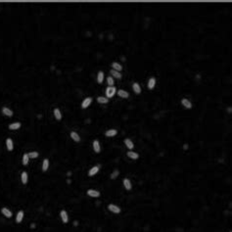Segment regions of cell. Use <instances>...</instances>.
Returning <instances> with one entry per match:
<instances>
[{
    "mask_svg": "<svg viewBox=\"0 0 232 232\" xmlns=\"http://www.w3.org/2000/svg\"><path fill=\"white\" fill-rule=\"evenodd\" d=\"M123 186L126 190H130L132 188V185H131V182H130V180L128 179V178H124L123 179Z\"/></svg>",
    "mask_w": 232,
    "mask_h": 232,
    "instance_id": "cell-4",
    "label": "cell"
},
{
    "mask_svg": "<svg viewBox=\"0 0 232 232\" xmlns=\"http://www.w3.org/2000/svg\"><path fill=\"white\" fill-rule=\"evenodd\" d=\"M54 116H55V118H56L58 120H62V114H61V112H60L59 109H55V110H54Z\"/></svg>",
    "mask_w": 232,
    "mask_h": 232,
    "instance_id": "cell-21",
    "label": "cell"
},
{
    "mask_svg": "<svg viewBox=\"0 0 232 232\" xmlns=\"http://www.w3.org/2000/svg\"><path fill=\"white\" fill-rule=\"evenodd\" d=\"M21 179H22L23 184H27V182H28V173L25 172V171H24V172L21 174Z\"/></svg>",
    "mask_w": 232,
    "mask_h": 232,
    "instance_id": "cell-16",
    "label": "cell"
},
{
    "mask_svg": "<svg viewBox=\"0 0 232 232\" xmlns=\"http://www.w3.org/2000/svg\"><path fill=\"white\" fill-rule=\"evenodd\" d=\"M1 213H2L3 216H5L8 217V218H10V217L12 216V212H11L10 210H8L7 208H2V209H1Z\"/></svg>",
    "mask_w": 232,
    "mask_h": 232,
    "instance_id": "cell-7",
    "label": "cell"
},
{
    "mask_svg": "<svg viewBox=\"0 0 232 232\" xmlns=\"http://www.w3.org/2000/svg\"><path fill=\"white\" fill-rule=\"evenodd\" d=\"M93 150L95 153H100L101 151V147H100V143L98 140H94L93 142Z\"/></svg>",
    "mask_w": 232,
    "mask_h": 232,
    "instance_id": "cell-6",
    "label": "cell"
},
{
    "mask_svg": "<svg viewBox=\"0 0 232 232\" xmlns=\"http://www.w3.org/2000/svg\"><path fill=\"white\" fill-rule=\"evenodd\" d=\"M118 175H119V170H118V169H115V170L113 171V173L111 174V178H112V179H115Z\"/></svg>",
    "mask_w": 232,
    "mask_h": 232,
    "instance_id": "cell-31",
    "label": "cell"
},
{
    "mask_svg": "<svg viewBox=\"0 0 232 232\" xmlns=\"http://www.w3.org/2000/svg\"><path fill=\"white\" fill-rule=\"evenodd\" d=\"M29 160H30V157H29V154H24V157H23V165L24 166H27L28 163H29Z\"/></svg>",
    "mask_w": 232,
    "mask_h": 232,
    "instance_id": "cell-23",
    "label": "cell"
},
{
    "mask_svg": "<svg viewBox=\"0 0 232 232\" xmlns=\"http://www.w3.org/2000/svg\"><path fill=\"white\" fill-rule=\"evenodd\" d=\"M60 216H61V219H62V221L64 223H67L69 221V216H68V214H67V212L65 210H62L60 212Z\"/></svg>",
    "mask_w": 232,
    "mask_h": 232,
    "instance_id": "cell-3",
    "label": "cell"
},
{
    "mask_svg": "<svg viewBox=\"0 0 232 232\" xmlns=\"http://www.w3.org/2000/svg\"><path fill=\"white\" fill-rule=\"evenodd\" d=\"M181 103H182V105H183L185 108H187V109H190V108L192 107L191 103H190L187 99H182V100H181Z\"/></svg>",
    "mask_w": 232,
    "mask_h": 232,
    "instance_id": "cell-20",
    "label": "cell"
},
{
    "mask_svg": "<svg viewBox=\"0 0 232 232\" xmlns=\"http://www.w3.org/2000/svg\"><path fill=\"white\" fill-rule=\"evenodd\" d=\"M117 133H118V130H116V129H110V130H107V131H106V136H108V137H113V136L117 135Z\"/></svg>",
    "mask_w": 232,
    "mask_h": 232,
    "instance_id": "cell-17",
    "label": "cell"
},
{
    "mask_svg": "<svg viewBox=\"0 0 232 232\" xmlns=\"http://www.w3.org/2000/svg\"><path fill=\"white\" fill-rule=\"evenodd\" d=\"M115 93H116V88L113 87V86H109V87L106 89V95H107L108 98L113 97Z\"/></svg>",
    "mask_w": 232,
    "mask_h": 232,
    "instance_id": "cell-1",
    "label": "cell"
},
{
    "mask_svg": "<svg viewBox=\"0 0 232 232\" xmlns=\"http://www.w3.org/2000/svg\"><path fill=\"white\" fill-rule=\"evenodd\" d=\"M155 84H156V80L154 79V77H152V79L149 80V82H148V88L149 89H153Z\"/></svg>",
    "mask_w": 232,
    "mask_h": 232,
    "instance_id": "cell-19",
    "label": "cell"
},
{
    "mask_svg": "<svg viewBox=\"0 0 232 232\" xmlns=\"http://www.w3.org/2000/svg\"><path fill=\"white\" fill-rule=\"evenodd\" d=\"M133 90L135 91V93H137V94H139L140 92H141V88H140V86H139V84L138 83H133Z\"/></svg>",
    "mask_w": 232,
    "mask_h": 232,
    "instance_id": "cell-26",
    "label": "cell"
},
{
    "mask_svg": "<svg viewBox=\"0 0 232 232\" xmlns=\"http://www.w3.org/2000/svg\"><path fill=\"white\" fill-rule=\"evenodd\" d=\"M113 68H114V70L117 71V72H120V71L122 70L121 66H120V64H118V63H113Z\"/></svg>",
    "mask_w": 232,
    "mask_h": 232,
    "instance_id": "cell-28",
    "label": "cell"
},
{
    "mask_svg": "<svg viewBox=\"0 0 232 232\" xmlns=\"http://www.w3.org/2000/svg\"><path fill=\"white\" fill-rule=\"evenodd\" d=\"M24 218V212L23 211H20L18 214H17V216H16V222L17 223H21L22 220Z\"/></svg>",
    "mask_w": 232,
    "mask_h": 232,
    "instance_id": "cell-10",
    "label": "cell"
},
{
    "mask_svg": "<svg viewBox=\"0 0 232 232\" xmlns=\"http://www.w3.org/2000/svg\"><path fill=\"white\" fill-rule=\"evenodd\" d=\"M107 81H108V84H109L110 86H112V85L114 84V80H113V77H111V76H109L108 79H107Z\"/></svg>",
    "mask_w": 232,
    "mask_h": 232,
    "instance_id": "cell-32",
    "label": "cell"
},
{
    "mask_svg": "<svg viewBox=\"0 0 232 232\" xmlns=\"http://www.w3.org/2000/svg\"><path fill=\"white\" fill-rule=\"evenodd\" d=\"M97 101H98L99 103H102V104H106V103L109 102V99H107V98H105V97H98V98H97Z\"/></svg>",
    "mask_w": 232,
    "mask_h": 232,
    "instance_id": "cell-27",
    "label": "cell"
},
{
    "mask_svg": "<svg viewBox=\"0 0 232 232\" xmlns=\"http://www.w3.org/2000/svg\"><path fill=\"white\" fill-rule=\"evenodd\" d=\"M87 195L90 196V197H94V198H97L100 196V193L96 190H93V189H89L87 190Z\"/></svg>",
    "mask_w": 232,
    "mask_h": 232,
    "instance_id": "cell-5",
    "label": "cell"
},
{
    "mask_svg": "<svg viewBox=\"0 0 232 232\" xmlns=\"http://www.w3.org/2000/svg\"><path fill=\"white\" fill-rule=\"evenodd\" d=\"M21 127V123L20 122H14V123H11L9 125V128L11 130H17Z\"/></svg>",
    "mask_w": 232,
    "mask_h": 232,
    "instance_id": "cell-13",
    "label": "cell"
},
{
    "mask_svg": "<svg viewBox=\"0 0 232 232\" xmlns=\"http://www.w3.org/2000/svg\"><path fill=\"white\" fill-rule=\"evenodd\" d=\"M108 209H109V211H110V212H112V213H115V214H119V213H120V209L118 207V206H116V205H113V204H111V205H109V206H108Z\"/></svg>",
    "mask_w": 232,
    "mask_h": 232,
    "instance_id": "cell-2",
    "label": "cell"
},
{
    "mask_svg": "<svg viewBox=\"0 0 232 232\" xmlns=\"http://www.w3.org/2000/svg\"><path fill=\"white\" fill-rule=\"evenodd\" d=\"M29 157L32 158V159H35V158L38 157V153L37 152H32V153L29 154Z\"/></svg>",
    "mask_w": 232,
    "mask_h": 232,
    "instance_id": "cell-30",
    "label": "cell"
},
{
    "mask_svg": "<svg viewBox=\"0 0 232 232\" xmlns=\"http://www.w3.org/2000/svg\"><path fill=\"white\" fill-rule=\"evenodd\" d=\"M127 156L129 157L130 159H133V160H136V159L139 158V155H138L137 153H135V152H131V151L127 152Z\"/></svg>",
    "mask_w": 232,
    "mask_h": 232,
    "instance_id": "cell-12",
    "label": "cell"
},
{
    "mask_svg": "<svg viewBox=\"0 0 232 232\" xmlns=\"http://www.w3.org/2000/svg\"><path fill=\"white\" fill-rule=\"evenodd\" d=\"M71 137H72L75 142H80V135L77 134L76 132H74V131H72V132H71Z\"/></svg>",
    "mask_w": 232,
    "mask_h": 232,
    "instance_id": "cell-14",
    "label": "cell"
},
{
    "mask_svg": "<svg viewBox=\"0 0 232 232\" xmlns=\"http://www.w3.org/2000/svg\"><path fill=\"white\" fill-rule=\"evenodd\" d=\"M118 94H119V96H120L121 98H127L128 97V93L126 92V91H124V90H119L118 91Z\"/></svg>",
    "mask_w": 232,
    "mask_h": 232,
    "instance_id": "cell-24",
    "label": "cell"
},
{
    "mask_svg": "<svg viewBox=\"0 0 232 232\" xmlns=\"http://www.w3.org/2000/svg\"><path fill=\"white\" fill-rule=\"evenodd\" d=\"M124 144H125V146H126L128 149H133V147H134L133 142H132L129 138H126V139L124 140Z\"/></svg>",
    "mask_w": 232,
    "mask_h": 232,
    "instance_id": "cell-11",
    "label": "cell"
},
{
    "mask_svg": "<svg viewBox=\"0 0 232 232\" xmlns=\"http://www.w3.org/2000/svg\"><path fill=\"white\" fill-rule=\"evenodd\" d=\"M48 168H49V161H48L47 159H45V160L43 161V164H42V170H43V171H46V170L48 169Z\"/></svg>",
    "mask_w": 232,
    "mask_h": 232,
    "instance_id": "cell-22",
    "label": "cell"
},
{
    "mask_svg": "<svg viewBox=\"0 0 232 232\" xmlns=\"http://www.w3.org/2000/svg\"><path fill=\"white\" fill-rule=\"evenodd\" d=\"M2 113H3L5 116H7V117H12V116H13V112H12L10 109H8L7 107H4V108L2 109Z\"/></svg>",
    "mask_w": 232,
    "mask_h": 232,
    "instance_id": "cell-15",
    "label": "cell"
},
{
    "mask_svg": "<svg viewBox=\"0 0 232 232\" xmlns=\"http://www.w3.org/2000/svg\"><path fill=\"white\" fill-rule=\"evenodd\" d=\"M103 80H104V73H103L102 72H98V76H97V80L99 83H102Z\"/></svg>",
    "mask_w": 232,
    "mask_h": 232,
    "instance_id": "cell-25",
    "label": "cell"
},
{
    "mask_svg": "<svg viewBox=\"0 0 232 232\" xmlns=\"http://www.w3.org/2000/svg\"><path fill=\"white\" fill-rule=\"evenodd\" d=\"M6 147H7V150L8 151H12L13 148H14V145H13V141L11 138H7L6 139Z\"/></svg>",
    "mask_w": 232,
    "mask_h": 232,
    "instance_id": "cell-9",
    "label": "cell"
},
{
    "mask_svg": "<svg viewBox=\"0 0 232 232\" xmlns=\"http://www.w3.org/2000/svg\"><path fill=\"white\" fill-rule=\"evenodd\" d=\"M111 73H112L115 77H117V79H120V77H121V74H120L119 72L115 71V70H112V71H111Z\"/></svg>",
    "mask_w": 232,
    "mask_h": 232,
    "instance_id": "cell-29",
    "label": "cell"
},
{
    "mask_svg": "<svg viewBox=\"0 0 232 232\" xmlns=\"http://www.w3.org/2000/svg\"><path fill=\"white\" fill-rule=\"evenodd\" d=\"M91 101H92V99L90 98V97H87L86 99H84L83 100V102H82V105H81V107L83 108V109H86L89 105H90V103H91Z\"/></svg>",
    "mask_w": 232,
    "mask_h": 232,
    "instance_id": "cell-8",
    "label": "cell"
},
{
    "mask_svg": "<svg viewBox=\"0 0 232 232\" xmlns=\"http://www.w3.org/2000/svg\"><path fill=\"white\" fill-rule=\"evenodd\" d=\"M230 232H231V231H230Z\"/></svg>",
    "mask_w": 232,
    "mask_h": 232,
    "instance_id": "cell-33",
    "label": "cell"
},
{
    "mask_svg": "<svg viewBox=\"0 0 232 232\" xmlns=\"http://www.w3.org/2000/svg\"><path fill=\"white\" fill-rule=\"evenodd\" d=\"M99 170V167H93L91 169H89V172H88V175L89 176H93L95 175Z\"/></svg>",
    "mask_w": 232,
    "mask_h": 232,
    "instance_id": "cell-18",
    "label": "cell"
}]
</instances>
